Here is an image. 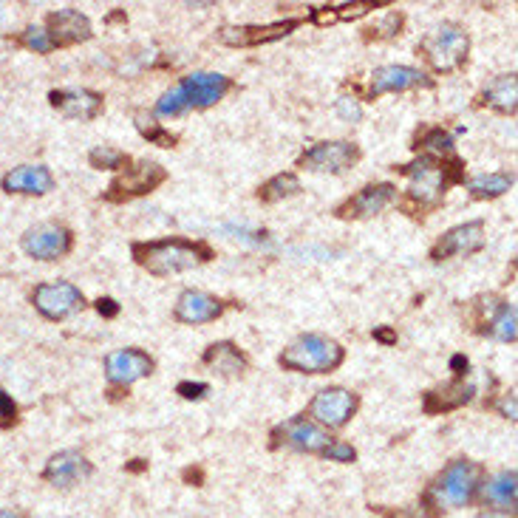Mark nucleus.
<instances>
[{"label":"nucleus","mask_w":518,"mask_h":518,"mask_svg":"<svg viewBox=\"0 0 518 518\" xmlns=\"http://www.w3.org/2000/svg\"><path fill=\"white\" fill-rule=\"evenodd\" d=\"M49 102L54 111H60L66 119H80L91 122L100 117L102 94L88 91V88H63V91H51Z\"/></svg>","instance_id":"nucleus-15"},{"label":"nucleus","mask_w":518,"mask_h":518,"mask_svg":"<svg viewBox=\"0 0 518 518\" xmlns=\"http://www.w3.org/2000/svg\"><path fill=\"white\" fill-rule=\"evenodd\" d=\"M230 88H233V83L224 74H213V71L190 74L182 83H176L170 91L162 94V100L156 102V114L159 117H179L193 108H210L218 100H224V94Z\"/></svg>","instance_id":"nucleus-2"},{"label":"nucleus","mask_w":518,"mask_h":518,"mask_svg":"<svg viewBox=\"0 0 518 518\" xmlns=\"http://www.w3.org/2000/svg\"><path fill=\"white\" fill-rule=\"evenodd\" d=\"M485 247V224L482 221H468V224H456L448 233L436 241L431 258L434 261H445V258H462V255H473Z\"/></svg>","instance_id":"nucleus-13"},{"label":"nucleus","mask_w":518,"mask_h":518,"mask_svg":"<svg viewBox=\"0 0 518 518\" xmlns=\"http://www.w3.org/2000/svg\"><path fill=\"white\" fill-rule=\"evenodd\" d=\"M88 162H91V168L97 170H122L128 165V156L117 151V148L100 145V148H94V151L88 153Z\"/></svg>","instance_id":"nucleus-30"},{"label":"nucleus","mask_w":518,"mask_h":518,"mask_svg":"<svg viewBox=\"0 0 518 518\" xmlns=\"http://www.w3.org/2000/svg\"><path fill=\"white\" fill-rule=\"evenodd\" d=\"M323 459H329V462H343V465H349V462H354L357 459V451L351 448L349 442H340V439H335L326 451L320 453Z\"/></svg>","instance_id":"nucleus-32"},{"label":"nucleus","mask_w":518,"mask_h":518,"mask_svg":"<svg viewBox=\"0 0 518 518\" xmlns=\"http://www.w3.org/2000/svg\"><path fill=\"white\" fill-rule=\"evenodd\" d=\"M400 173L411 179V193H408L411 199L425 204V207H436L445 199L448 184L459 179V162H453V168H448L445 162H439L434 156H419L417 162L402 165Z\"/></svg>","instance_id":"nucleus-4"},{"label":"nucleus","mask_w":518,"mask_h":518,"mask_svg":"<svg viewBox=\"0 0 518 518\" xmlns=\"http://www.w3.org/2000/svg\"><path fill=\"white\" fill-rule=\"evenodd\" d=\"M357 159H360V151L351 142H343V139L318 142L309 151H303L301 168L315 170V173H346L349 168H354Z\"/></svg>","instance_id":"nucleus-10"},{"label":"nucleus","mask_w":518,"mask_h":518,"mask_svg":"<svg viewBox=\"0 0 518 518\" xmlns=\"http://www.w3.org/2000/svg\"><path fill=\"white\" fill-rule=\"evenodd\" d=\"M400 26H402V15L391 12V15L385 17L383 23H377V29H374V37H394V34H400Z\"/></svg>","instance_id":"nucleus-36"},{"label":"nucleus","mask_w":518,"mask_h":518,"mask_svg":"<svg viewBox=\"0 0 518 518\" xmlns=\"http://www.w3.org/2000/svg\"><path fill=\"white\" fill-rule=\"evenodd\" d=\"M516 490V470H504V473L487 479L485 485H482V502L496 507L499 513L513 510L516 507Z\"/></svg>","instance_id":"nucleus-25"},{"label":"nucleus","mask_w":518,"mask_h":518,"mask_svg":"<svg viewBox=\"0 0 518 518\" xmlns=\"http://www.w3.org/2000/svg\"><path fill=\"white\" fill-rule=\"evenodd\" d=\"M134 258L139 267H145L156 278H168V275H179V272H187V269L210 261L213 252L204 244H193L184 238H168V241L134 244Z\"/></svg>","instance_id":"nucleus-1"},{"label":"nucleus","mask_w":518,"mask_h":518,"mask_svg":"<svg viewBox=\"0 0 518 518\" xmlns=\"http://www.w3.org/2000/svg\"><path fill=\"white\" fill-rule=\"evenodd\" d=\"M0 518H20L17 513H12V510H0Z\"/></svg>","instance_id":"nucleus-45"},{"label":"nucleus","mask_w":518,"mask_h":518,"mask_svg":"<svg viewBox=\"0 0 518 518\" xmlns=\"http://www.w3.org/2000/svg\"><path fill=\"white\" fill-rule=\"evenodd\" d=\"M34 309L49 320H66L83 309V292L68 281H54V284L34 286L32 292Z\"/></svg>","instance_id":"nucleus-8"},{"label":"nucleus","mask_w":518,"mask_h":518,"mask_svg":"<svg viewBox=\"0 0 518 518\" xmlns=\"http://www.w3.org/2000/svg\"><path fill=\"white\" fill-rule=\"evenodd\" d=\"M278 363L298 374H329L343 363V346L332 337L301 335L286 346Z\"/></svg>","instance_id":"nucleus-3"},{"label":"nucleus","mask_w":518,"mask_h":518,"mask_svg":"<svg viewBox=\"0 0 518 518\" xmlns=\"http://www.w3.org/2000/svg\"><path fill=\"white\" fill-rule=\"evenodd\" d=\"M479 487H482V468L470 459H456L436 479V485L431 487V499L439 507L453 510V507H465Z\"/></svg>","instance_id":"nucleus-6"},{"label":"nucleus","mask_w":518,"mask_h":518,"mask_svg":"<svg viewBox=\"0 0 518 518\" xmlns=\"http://www.w3.org/2000/svg\"><path fill=\"white\" fill-rule=\"evenodd\" d=\"M513 184H516V176H513V173H482V176L470 179L468 193L479 201L499 199V196H504Z\"/></svg>","instance_id":"nucleus-28"},{"label":"nucleus","mask_w":518,"mask_h":518,"mask_svg":"<svg viewBox=\"0 0 518 518\" xmlns=\"http://www.w3.org/2000/svg\"><path fill=\"white\" fill-rule=\"evenodd\" d=\"M46 34H49L54 49L85 43L91 37V20L77 9H60V12H51L46 17Z\"/></svg>","instance_id":"nucleus-19"},{"label":"nucleus","mask_w":518,"mask_h":518,"mask_svg":"<svg viewBox=\"0 0 518 518\" xmlns=\"http://www.w3.org/2000/svg\"><path fill=\"white\" fill-rule=\"evenodd\" d=\"M490 318L485 320V332L502 343H516V306L504 301H490Z\"/></svg>","instance_id":"nucleus-27"},{"label":"nucleus","mask_w":518,"mask_h":518,"mask_svg":"<svg viewBox=\"0 0 518 518\" xmlns=\"http://www.w3.org/2000/svg\"><path fill=\"white\" fill-rule=\"evenodd\" d=\"M476 518H510L507 513H479Z\"/></svg>","instance_id":"nucleus-44"},{"label":"nucleus","mask_w":518,"mask_h":518,"mask_svg":"<svg viewBox=\"0 0 518 518\" xmlns=\"http://www.w3.org/2000/svg\"><path fill=\"white\" fill-rule=\"evenodd\" d=\"M301 190V182L295 173H278L275 179H269L261 190H258V199L267 201V204H275V201H284L289 196H295Z\"/></svg>","instance_id":"nucleus-29"},{"label":"nucleus","mask_w":518,"mask_h":518,"mask_svg":"<svg viewBox=\"0 0 518 518\" xmlns=\"http://www.w3.org/2000/svg\"><path fill=\"white\" fill-rule=\"evenodd\" d=\"M388 518H434L428 513L425 504H414V507H405V510H397V513H388Z\"/></svg>","instance_id":"nucleus-40"},{"label":"nucleus","mask_w":518,"mask_h":518,"mask_svg":"<svg viewBox=\"0 0 518 518\" xmlns=\"http://www.w3.org/2000/svg\"><path fill=\"white\" fill-rule=\"evenodd\" d=\"M496 408H499V414L507 419H516L518 417V405H516V394H504L502 400L496 402Z\"/></svg>","instance_id":"nucleus-39"},{"label":"nucleus","mask_w":518,"mask_h":518,"mask_svg":"<svg viewBox=\"0 0 518 518\" xmlns=\"http://www.w3.org/2000/svg\"><path fill=\"white\" fill-rule=\"evenodd\" d=\"M91 476V462L80 451H60L49 459L43 479L54 487H74Z\"/></svg>","instance_id":"nucleus-20"},{"label":"nucleus","mask_w":518,"mask_h":518,"mask_svg":"<svg viewBox=\"0 0 518 518\" xmlns=\"http://www.w3.org/2000/svg\"><path fill=\"white\" fill-rule=\"evenodd\" d=\"M23 43L29 46V49H34L37 54H49L54 46H51L49 34H46V29H40V26H32V29H26V34H23Z\"/></svg>","instance_id":"nucleus-33"},{"label":"nucleus","mask_w":518,"mask_h":518,"mask_svg":"<svg viewBox=\"0 0 518 518\" xmlns=\"http://www.w3.org/2000/svg\"><path fill=\"white\" fill-rule=\"evenodd\" d=\"M204 363L213 371H218V374H224V377H235V374H241L247 368V357L238 351L235 343L221 340V343H213L210 349L204 351Z\"/></svg>","instance_id":"nucleus-26"},{"label":"nucleus","mask_w":518,"mask_h":518,"mask_svg":"<svg viewBox=\"0 0 518 518\" xmlns=\"http://www.w3.org/2000/svg\"><path fill=\"white\" fill-rule=\"evenodd\" d=\"M482 100L499 114H516L518 105V80L516 74H499L496 80H490L482 91Z\"/></svg>","instance_id":"nucleus-24"},{"label":"nucleus","mask_w":518,"mask_h":518,"mask_svg":"<svg viewBox=\"0 0 518 518\" xmlns=\"http://www.w3.org/2000/svg\"><path fill=\"white\" fill-rule=\"evenodd\" d=\"M476 394V385L465 383V380H451V383L439 385L434 391L425 394V414H439V411H453L468 405Z\"/></svg>","instance_id":"nucleus-23"},{"label":"nucleus","mask_w":518,"mask_h":518,"mask_svg":"<svg viewBox=\"0 0 518 518\" xmlns=\"http://www.w3.org/2000/svg\"><path fill=\"white\" fill-rule=\"evenodd\" d=\"M179 394H182L184 400H201L207 391H210V385L207 383H179V388H176Z\"/></svg>","instance_id":"nucleus-38"},{"label":"nucleus","mask_w":518,"mask_h":518,"mask_svg":"<svg viewBox=\"0 0 518 518\" xmlns=\"http://www.w3.org/2000/svg\"><path fill=\"white\" fill-rule=\"evenodd\" d=\"M97 312H100L102 318H114L119 312L117 301H114V298H100V301H97Z\"/></svg>","instance_id":"nucleus-41"},{"label":"nucleus","mask_w":518,"mask_h":518,"mask_svg":"<svg viewBox=\"0 0 518 518\" xmlns=\"http://www.w3.org/2000/svg\"><path fill=\"white\" fill-rule=\"evenodd\" d=\"M17 417V405L15 400L0 388V425H12Z\"/></svg>","instance_id":"nucleus-37"},{"label":"nucleus","mask_w":518,"mask_h":518,"mask_svg":"<svg viewBox=\"0 0 518 518\" xmlns=\"http://www.w3.org/2000/svg\"><path fill=\"white\" fill-rule=\"evenodd\" d=\"M357 405H360V400L354 391L332 385V388L318 391L315 400L309 402V417H312V422H318L320 428H343L357 414Z\"/></svg>","instance_id":"nucleus-7"},{"label":"nucleus","mask_w":518,"mask_h":518,"mask_svg":"<svg viewBox=\"0 0 518 518\" xmlns=\"http://www.w3.org/2000/svg\"><path fill=\"white\" fill-rule=\"evenodd\" d=\"M165 179H168L165 168L145 159V162H139L136 168H125V173L111 182V187H108V199L125 201L136 199V196H145V193H151L153 187H159Z\"/></svg>","instance_id":"nucleus-11"},{"label":"nucleus","mask_w":518,"mask_h":518,"mask_svg":"<svg viewBox=\"0 0 518 518\" xmlns=\"http://www.w3.org/2000/svg\"><path fill=\"white\" fill-rule=\"evenodd\" d=\"M468 357H465V354H456V357H453L451 360V368L453 371H456V374H459V377H462V374H468Z\"/></svg>","instance_id":"nucleus-42"},{"label":"nucleus","mask_w":518,"mask_h":518,"mask_svg":"<svg viewBox=\"0 0 518 518\" xmlns=\"http://www.w3.org/2000/svg\"><path fill=\"white\" fill-rule=\"evenodd\" d=\"M394 199H397V187H394V184H368V187H363L357 196H351L337 213L343 218H371L377 216V213H383L385 207Z\"/></svg>","instance_id":"nucleus-21"},{"label":"nucleus","mask_w":518,"mask_h":518,"mask_svg":"<svg viewBox=\"0 0 518 518\" xmlns=\"http://www.w3.org/2000/svg\"><path fill=\"white\" fill-rule=\"evenodd\" d=\"M374 337H377V340H383V343H394V340H397V335H394L391 329H377Z\"/></svg>","instance_id":"nucleus-43"},{"label":"nucleus","mask_w":518,"mask_h":518,"mask_svg":"<svg viewBox=\"0 0 518 518\" xmlns=\"http://www.w3.org/2000/svg\"><path fill=\"white\" fill-rule=\"evenodd\" d=\"M431 80L411 66H380L371 74V85L368 94L371 97H383V94H394V91H411V88H431Z\"/></svg>","instance_id":"nucleus-16"},{"label":"nucleus","mask_w":518,"mask_h":518,"mask_svg":"<svg viewBox=\"0 0 518 518\" xmlns=\"http://www.w3.org/2000/svg\"><path fill=\"white\" fill-rule=\"evenodd\" d=\"M301 26V20L289 17L281 23H269V26H224L218 32V40L224 46H235V49H247V46H261V43H272L281 40L286 34H292Z\"/></svg>","instance_id":"nucleus-14"},{"label":"nucleus","mask_w":518,"mask_h":518,"mask_svg":"<svg viewBox=\"0 0 518 518\" xmlns=\"http://www.w3.org/2000/svg\"><path fill=\"white\" fill-rule=\"evenodd\" d=\"M419 51L425 54V60L434 66V71L451 74L468 63L470 37L459 23H442L419 43Z\"/></svg>","instance_id":"nucleus-5"},{"label":"nucleus","mask_w":518,"mask_h":518,"mask_svg":"<svg viewBox=\"0 0 518 518\" xmlns=\"http://www.w3.org/2000/svg\"><path fill=\"white\" fill-rule=\"evenodd\" d=\"M3 190L20 196H46L54 190V176L46 165H20L3 176Z\"/></svg>","instance_id":"nucleus-22"},{"label":"nucleus","mask_w":518,"mask_h":518,"mask_svg":"<svg viewBox=\"0 0 518 518\" xmlns=\"http://www.w3.org/2000/svg\"><path fill=\"white\" fill-rule=\"evenodd\" d=\"M224 315V303L216 295H207L201 289H187L179 295L173 318L184 326H201V323H213Z\"/></svg>","instance_id":"nucleus-18"},{"label":"nucleus","mask_w":518,"mask_h":518,"mask_svg":"<svg viewBox=\"0 0 518 518\" xmlns=\"http://www.w3.org/2000/svg\"><path fill=\"white\" fill-rule=\"evenodd\" d=\"M419 145L422 148H431V151H451L453 136L448 131H442V128H431L428 134H422Z\"/></svg>","instance_id":"nucleus-31"},{"label":"nucleus","mask_w":518,"mask_h":518,"mask_svg":"<svg viewBox=\"0 0 518 518\" xmlns=\"http://www.w3.org/2000/svg\"><path fill=\"white\" fill-rule=\"evenodd\" d=\"M71 230L63 224H37L23 235V250L37 261H57L71 252Z\"/></svg>","instance_id":"nucleus-12"},{"label":"nucleus","mask_w":518,"mask_h":518,"mask_svg":"<svg viewBox=\"0 0 518 518\" xmlns=\"http://www.w3.org/2000/svg\"><path fill=\"white\" fill-rule=\"evenodd\" d=\"M153 371V360L139 349H119L105 357V377L111 385H131Z\"/></svg>","instance_id":"nucleus-17"},{"label":"nucleus","mask_w":518,"mask_h":518,"mask_svg":"<svg viewBox=\"0 0 518 518\" xmlns=\"http://www.w3.org/2000/svg\"><path fill=\"white\" fill-rule=\"evenodd\" d=\"M136 125H139V131H142V134L151 136L153 142H156V145H162V148H170V145L176 142V136L165 134V131H162V128H159V125L153 122V119L139 117V122H136Z\"/></svg>","instance_id":"nucleus-34"},{"label":"nucleus","mask_w":518,"mask_h":518,"mask_svg":"<svg viewBox=\"0 0 518 518\" xmlns=\"http://www.w3.org/2000/svg\"><path fill=\"white\" fill-rule=\"evenodd\" d=\"M272 439H275V445H286V448L301 453H323L335 442L332 436L326 434V428H320L318 422L306 417L286 419L284 425H278L272 431Z\"/></svg>","instance_id":"nucleus-9"},{"label":"nucleus","mask_w":518,"mask_h":518,"mask_svg":"<svg viewBox=\"0 0 518 518\" xmlns=\"http://www.w3.org/2000/svg\"><path fill=\"white\" fill-rule=\"evenodd\" d=\"M335 111L337 117L346 119V122H357V119L363 117V108H360V102L354 100V97H340L335 102Z\"/></svg>","instance_id":"nucleus-35"}]
</instances>
